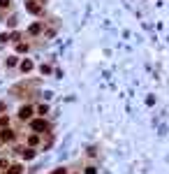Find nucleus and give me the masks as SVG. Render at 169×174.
<instances>
[{
	"label": "nucleus",
	"mask_w": 169,
	"mask_h": 174,
	"mask_svg": "<svg viewBox=\"0 0 169 174\" xmlns=\"http://www.w3.org/2000/svg\"><path fill=\"white\" fill-rule=\"evenodd\" d=\"M33 130H39V133H42V130H49V125L44 121H33Z\"/></svg>",
	"instance_id": "f257e3e1"
},
{
	"label": "nucleus",
	"mask_w": 169,
	"mask_h": 174,
	"mask_svg": "<svg viewBox=\"0 0 169 174\" xmlns=\"http://www.w3.org/2000/svg\"><path fill=\"white\" fill-rule=\"evenodd\" d=\"M0 139H3V142H9V139H12V130H3V135H0Z\"/></svg>",
	"instance_id": "f03ea898"
},
{
	"label": "nucleus",
	"mask_w": 169,
	"mask_h": 174,
	"mask_svg": "<svg viewBox=\"0 0 169 174\" xmlns=\"http://www.w3.org/2000/svg\"><path fill=\"white\" fill-rule=\"evenodd\" d=\"M19 116H21V118H28V116H30V107H23V109H21V114H19Z\"/></svg>",
	"instance_id": "7ed1b4c3"
},
{
	"label": "nucleus",
	"mask_w": 169,
	"mask_h": 174,
	"mask_svg": "<svg viewBox=\"0 0 169 174\" xmlns=\"http://www.w3.org/2000/svg\"><path fill=\"white\" fill-rule=\"evenodd\" d=\"M9 174H21V165H12L9 167Z\"/></svg>",
	"instance_id": "20e7f679"
},
{
	"label": "nucleus",
	"mask_w": 169,
	"mask_h": 174,
	"mask_svg": "<svg viewBox=\"0 0 169 174\" xmlns=\"http://www.w3.org/2000/svg\"><path fill=\"white\" fill-rule=\"evenodd\" d=\"M30 68H33V63H30V61H23V65H21V70H23V72H28Z\"/></svg>",
	"instance_id": "39448f33"
},
{
	"label": "nucleus",
	"mask_w": 169,
	"mask_h": 174,
	"mask_svg": "<svg viewBox=\"0 0 169 174\" xmlns=\"http://www.w3.org/2000/svg\"><path fill=\"white\" fill-rule=\"evenodd\" d=\"M9 5V0H0V7H7Z\"/></svg>",
	"instance_id": "423d86ee"
},
{
	"label": "nucleus",
	"mask_w": 169,
	"mask_h": 174,
	"mask_svg": "<svg viewBox=\"0 0 169 174\" xmlns=\"http://www.w3.org/2000/svg\"><path fill=\"white\" fill-rule=\"evenodd\" d=\"M54 174H65V172H63V170H58V172H54Z\"/></svg>",
	"instance_id": "0eeeda50"
}]
</instances>
